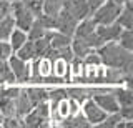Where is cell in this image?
<instances>
[{
	"mask_svg": "<svg viewBox=\"0 0 133 128\" xmlns=\"http://www.w3.org/2000/svg\"><path fill=\"white\" fill-rule=\"evenodd\" d=\"M97 53L103 67L120 70L123 73H131L133 68V52L123 48L118 42H105L97 48Z\"/></svg>",
	"mask_w": 133,
	"mask_h": 128,
	"instance_id": "6da1fadb",
	"label": "cell"
},
{
	"mask_svg": "<svg viewBox=\"0 0 133 128\" xmlns=\"http://www.w3.org/2000/svg\"><path fill=\"white\" fill-rule=\"evenodd\" d=\"M123 3L116 2V0H103L102 3L90 14L93 22L97 25H108V23L116 22V17L122 12Z\"/></svg>",
	"mask_w": 133,
	"mask_h": 128,
	"instance_id": "7a4b0ae2",
	"label": "cell"
},
{
	"mask_svg": "<svg viewBox=\"0 0 133 128\" xmlns=\"http://www.w3.org/2000/svg\"><path fill=\"white\" fill-rule=\"evenodd\" d=\"M22 125L28 128H40V126H50V105L48 102H42L35 105L22 118Z\"/></svg>",
	"mask_w": 133,
	"mask_h": 128,
	"instance_id": "3957f363",
	"label": "cell"
},
{
	"mask_svg": "<svg viewBox=\"0 0 133 128\" xmlns=\"http://www.w3.org/2000/svg\"><path fill=\"white\" fill-rule=\"evenodd\" d=\"M10 15L15 22L17 28H22V30L27 32L30 25L33 23L37 15L33 14V10L27 3H23L22 0H17V2H12V9H10Z\"/></svg>",
	"mask_w": 133,
	"mask_h": 128,
	"instance_id": "277c9868",
	"label": "cell"
},
{
	"mask_svg": "<svg viewBox=\"0 0 133 128\" xmlns=\"http://www.w3.org/2000/svg\"><path fill=\"white\" fill-rule=\"evenodd\" d=\"M8 67H10V72L15 78L17 85H25L28 80H30V62L22 60L20 57H17L15 53H12L7 60Z\"/></svg>",
	"mask_w": 133,
	"mask_h": 128,
	"instance_id": "5b68a950",
	"label": "cell"
},
{
	"mask_svg": "<svg viewBox=\"0 0 133 128\" xmlns=\"http://www.w3.org/2000/svg\"><path fill=\"white\" fill-rule=\"evenodd\" d=\"M77 23H78V20L75 18L65 7H62V9L53 15V28L58 30V32H62V33H65V35H68V37L73 35L75 28H77Z\"/></svg>",
	"mask_w": 133,
	"mask_h": 128,
	"instance_id": "8992f818",
	"label": "cell"
},
{
	"mask_svg": "<svg viewBox=\"0 0 133 128\" xmlns=\"http://www.w3.org/2000/svg\"><path fill=\"white\" fill-rule=\"evenodd\" d=\"M80 106H82L83 117L87 118V122L90 123V126H97L98 123L108 115L105 110H102V108L97 105V103L93 102V98H87V100L83 102Z\"/></svg>",
	"mask_w": 133,
	"mask_h": 128,
	"instance_id": "52a82bcc",
	"label": "cell"
},
{
	"mask_svg": "<svg viewBox=\"0 0 133 128\" xmlns=\"http://www.w3.org/2000/svg\"><path fill=\"white\" fill-rule=\"evenodd\" d=\"M93 102L97 103L102 110H105L107 113H115V111L120 110V105L116 102V97L113 95V88L107 90V92H102V93H97L93 95Z\"/></svg>",
	"mask_w": 133,
	"mask_h": 128,
	"instance_id": "ba28073f",
	"label": "cell"
},
{
	"mask_svg": "<svg viewBox=\"0 0 133 128\" xmlns=\"http://www.w3.org/2000/svg\"><path fill=\"white\" fill-rule=\"evenodd\" d=\"M95 30H97V35L100 37V40L105 43V42H115L123 28L116 22H113V23H108V25H97Z\"/></svg>",
	"mask_w": 133,
	"mask_h": 128,
	"instance_id": "9c48e42d",
	"label": "cell"
},
{
	"mask_svg": "<svg viewBox=\"0 0 133 128\" xmlns=\"http://www.w3.org/2000/svg\"><path fill=\"white\" fill-rule=\"evenodd\" d=\"M45 38L50 42V48H62V47H68L72 42V37L62 33V32L55 30V28H48L45 32Z\"/></svg>",
	"mask_w": 133,
	"mask_h": 128,
	"instance_id": "30bf717a",
	"label": "cell"
},
{
	"mask_svg": "<svg viewBox=\"0 0 133 128\" xmlns=\"http://www.w3.org/2000/svg\"><path fill=\"white\" fill-rule=\"evenodd\" d=\"M32 108H33V105H32L30 98H28L27 92H25V88H20L18 95L15 97V115L18 118H23Z\"/></svg>",
	"mask_w": 133,
	"mask_h": 128,
	"instance_id": "8fae6325",
	"label": "cell"
},
{
	"mask_svg": "<svg viewBox=\"0 0 133 128\" xmlns=\"http://www.w3.org/2000/svg\"><path fill=\"white\" fill-rule=\"evenodd\" d=\"M113 95L116 97L120 108L133 106V92L130 86H116V88H113Z\"/></svg>",
	"mask_w": 133,
	"mask_h": 128,
	"instance_id": "7c38bea8",
	"label": "cell"
},
{
	"mask_svg": "<svg viewBox=\"0 0 133 128\" xmlns=\"http://www.w3.org/2000/svg\"><path fill=\"white\" fill-rule=\"evenodd\" d=\"M116 23L122 28H133V9H131V0L123 3L122 12L116 17Z\"/></svg>",
	"mask_w": 133,
	"mask_h": 128,
	"instance_id": "4fadbf2b",
	"label": "cell"
},
{
	"mask_svg": "<svg viewBox=\"0 0 133 128\" xmlns=\"http://www.w3.org/2000/svg\"><path fill=\"white\" fill-rule=\"evenodd\" d=\"M25 92H27V95H28V98H30L33 106L42 103V102H48V90L43 88V86H37V85L25 86Z\"/></svg>",
	"mask_w": 133,
	"mask_h": 128,
	"instance_id": "5bb4252c",
	"label": "cell"
},
{
	"mask_svg": "<svg viewBox=\"0 0 133 128\" xmlns=\"http://www.w3.org/2000/svg\"><path fill=\"white\" fill-rule=\"evenodd\" d=\"M28 40V37H27V32L25 30H22V28H14L12 30V33H10V37H8V43H10V47H12V50H14V53L18 50L20 47L25 43Z\"/></svg>",
	"mask_w": 133,
	"mask_h": 128,
	"instance_id": "9a60e30c",
	"label": "cell"
},
{
	"mask_svg": "<svg viewBox=\"0 0 133 128\" xmlns=\"http://www.w3.org/2000/svg\"><path fill=\"white\" fill-rule=\"evenodd\" d=\"M15 55H17V57H20L22 60H27V62H32L33 58H37L33 42H32V40H27V42H25L22 47H20L18 50L15 52Z\"/></svg>",
	"mask_w": 133,
	"mask_h": 128,
	"instance_id": "2e32d148",
	"label": "cell"
},
{
	"mask_svg": "<svg viewBox=\"0 0 133 128\" xmlns=\"http://www.w3.org/2000/svg\"><path fill=\"white\" fill-rule=\"evenodd\" d=\"M14 28H15V22L12 18V15H5L3 18H0V40H8Z\"/></svg>",
	"mask_w": 133,
	"mask_h": 128,
	"instance_id": "e0dca14e",
	"label": "cell"
},
{
	"mask_svg": "<svg viewBox=\"0 0 133 128\" xmlns=\"http://www.w3.org/2000/svg\"><path fill=\"white\" fill-rule=\"evenodd\" d=\"M15 78L10 72L7 60H0V85H14Z\"/></svg>",
	"mask_w": 133,
	"mask_h": 128,
	"instance_id": "ac0fdd59",
	"label": "cell"
},
{
	"mask_svg": "<svg viewBox=\"0 0 133 128\" xmlns=\"http://www.w3.org/2000/svg\"><path fill=\"white\" fill-rule=\"evenodd\" d=\"M116 42L122 45L123 48H127V50H131V52H133V32H131V28H123V30L120 32Z\"/></svg>",
	"mask_w": 133,
	"mask_h": 128,
	"instance_id": "d6986e66",
	"label": "cell"
},
{
	"mask_svg": "<svg viewBox=\"0 0 133 128\" xmlns=\"http://www.w3.org/2000/svg\"><path fill=\"white\" fill-rule=\"evenodd\" d=\"M32 42H33V47H35V55L37 57H43V55H47V53H48L50 42L45 38V35L40 37V38H37V40H32Z\"/></svg>",
	"mask_w": 133,
	"mask_h": 128,
	"instance_id": "ffe728a7",
	"label": "cell"
},
{
	"mask_svg": "<svg viewBox=\"0 0 133 128\" xmlns=\"http://www.w3.org/2000/svg\"><path fill=\"white\" fill-rule=\"evenodd\" d=\"M2 126L3 128H18V126H23L22 125V118H18V117H5L3 118V122H2Z\"/></svg>",
	"mask_w": 133,
	"mask_h": 128,
	"instance_id": "44dd1931",
	"label": "cell"
},
{
	"mask_svg": "<svg viewBox=\"0 0 133 128\" xmlns=\"http://www.w3.org/2000/svg\"><path fill=\"white\" fill-rule=\"evenodd\" d=\"M14 53L8 40H0V60H8V57Z\"/></svg>",
	"mask_w": 133,
	"mask_h": 128,
	"instance_id": "7402d4cb",
	"label": "cell"
},
{
	"mask_svg": "<svg viewBox=\"0 0 133 128\" xmlns=\"http://www.w3.org/2000/svg\"><path fill=\"white\" fill-rule=\"evenodd\" d=\"M22 2L27 3V5L33 10V14H35V15L42 14V5H43V0H22Z\"/></svg>",
	"mask_w": 133,
	"mask_h": 128,
	"instance_id": "603a6c76",
	"label": "cell"
},
{
	"mask_svg": "<svg viewBox=\"0 0 133 128\" xmlns=\"http://www.w3.org/2000/svg\"><path fill=\"white\" fill-rule=\"evenodd\" d=\"M12 2L10 0H0V18H3L5 15H10Z\"/></svg>",
	"mask_w": 133,
	"mask_h": 128,
	"instance_id": "cb8c5ba5",
	"label": "cell"
},
{
	"mask_svg": "<svg viewBox=\"0 0 133 128\" xmlns=\"http://www.w3.org/2000/svg\"><path fill=\"white\" fill-rule=\"evenodd\" d=\"M3 118H5V117H3V115H2V111H0V126H2V122H3Z\"/></svg>",
	"mask_w": 133,
	"mask_h": 128,
	"instance_id": "d4e9b609",
	"label": "cell"
},
{
	"mask_svg": "<svg viewBox=\"0 0 133 128\" xmlns=\"http://www.w3.org/2000/svg\"><path fill=\"white\" fill-rule=\"evenodd\" d=\"M116 2H120V3H125V2H128V0H116Z\"/></svg>",
	"mask_w": 133,
	"mask_h": 128,
	"instance_id": "484cf974",
	"label": "cell"
},
{
	"mask_svg": "<svg viewBox=\"0 0 133 128\" xmlns=\"http://www.w3.org/2000/svg\"><path fill=\"white\" fill-rule=\"evenodd\" d=\"M10 2H17V0H10Z\"/></svg>",
	"mask_w": 133,
	"mask_h": 128,
	"instance_id": "4316f807",
	"label": "cell"
},
{
	"mask_svg": "<svg viewBox=\"0 0 133 128\" xmlns=\"http://www.w3.org/2000/svg\"><path fill=\"white\" fill-rule=\"evenodd\" d=\"M2 86H3V85H0V90H2Z\"/></svg>",
	"mask_w": 133,
	"mask_h": 128,
	"instance_id": "83f0119b",
	"label": "cell"
}]
</instances>
